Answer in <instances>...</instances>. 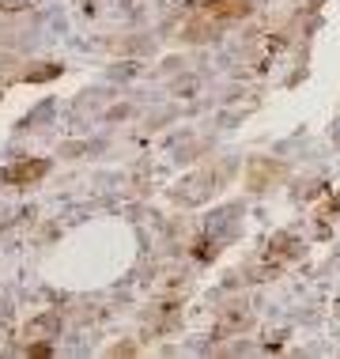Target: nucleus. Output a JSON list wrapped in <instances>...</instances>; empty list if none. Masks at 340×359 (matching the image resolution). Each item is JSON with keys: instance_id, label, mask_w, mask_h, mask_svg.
<instances>
[{"instance_id": "1", "label": "nucleus", "mask_w": 340, "mask_h": 359, "mask_svg": "<svg viewBox=\"0 0 340 359\" xmlns=\"http://www.w3.org/2000/svg\"><path fill=\"white\" fill-rule=\"evenodd\" d=\"M250 12V0H204L200 12H197V23L200 27H223L231 19H242Z\"/></svg>"}, {"instance_id": "2", "label": "nucleus", "mask_w": 340, "mask_h": 359, "mask_svg": "<svg viewBox=\"0 0 340 359\" xmlns=\"http://www.w3.org/2000/svg\"><path fill=\"white\" fill-rule=\"evenodd\" d=\"M46 170V163H31V167H23V170H12V182H31V178H38V174Z\"/></svg>"}]
</instances>
